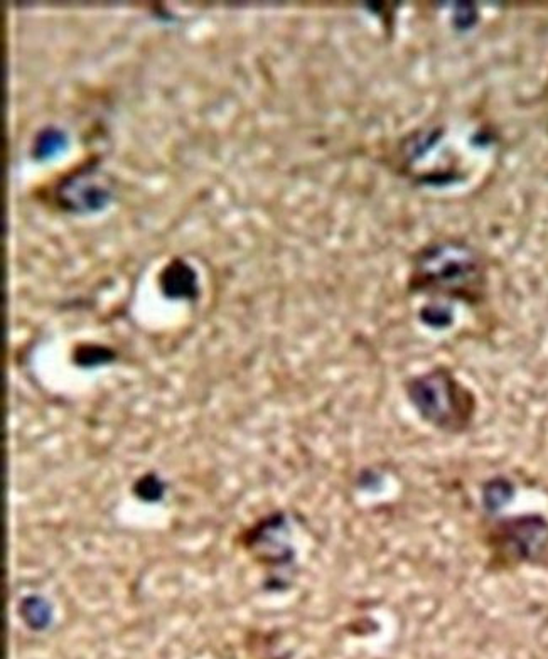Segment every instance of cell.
Listing matches in <instances>:
<instances>
[{
    "instance_id": "cell-1",
    "label": "cell",
    "mask_w": 548,
    "mask_h": 659,
    "mask_svg": "<svg viewBox=\"0 0 548 659\" xmlns=\"http://www.w3.org/2000/svg\"><path fill=\"white\" fill-rule=\"evenodd\" d=\"M483 280V263L473 248L464 243L444 242L420 253L415 260L412 284L417 290L473 299Z\"/></svg>"
},
{
    "instance_id": "cell-2",
    "label": "cell",
    "mask_w": 548,
    "mask_h": 659,
    "mask_svg": "<svg viewBox=\"0 0 548 659\" xmlns=\"http://www.w3.org/2000/svg\"><path fill=\"white\" fill-rule=\"evenodd\" d=\"M410 402L425 422L449 434H459L473 422V393L447 370L417 376L407 386Z\"/></svg>"
},
{
    "instance_id": "cell-3",
    "label": "cell",
    "mask_w": 548,
    "mask_h": 659,
    "mask_svg": "<svg viewBox=\"0 0 548 659\" xmlns=\"http://www.w3.org/2000/svg\"><path fill=\"white\" fill-rule=\"evenodd\" d=\"M495 548L508 562H532L548 548V521L542 516L508 518L493 531Z\"/></svg>"
},
{
    "instance_id": "cell-4",
    "label": "cell",
    "mask_w": 548,
    "mask_h": 659,
    "mask_svg": "<svg viewBox=\"0 0 548 659\" xmlns=\"http://www.w3.org/2000/svg\"><path fill=\"white\" fill-rule=\"evenodd\" d=\"M112 189L107 177L93 166H85L66 176L56 189L61 208L70 213H95L108 203Z\"/></svg>"
},
{
    "instance_id": "cell-5",
    "label": "cell",
    "mask_w": 548,
    "mask_h": 659,
    "mask_svg": "<svg viewBox=\"0 0 548 659\" xmlns=\"http://www.w3.org/2000/svg\"><path fill=\"white\" fill-rule=\"evenodd\" d=\"M159 287L167 299H196L198 279L193 268L181 258H174L162 268Z\"/></svg>"
},
{
    "instance_id": "cell-6",
    "label": "cell",
    "mask_w": 548,
    "mask_h": 659,
    "mask_svg": "<svg viewBox=\"0 0 548 659\" xmlns=\"http://www.w3.org/2000/svg\"><path fill=\"white\" fill-rule=\"evenodd\" d=\"M65 145V132L54 129V127H48V129L41 130L36 140H34L33 154L39 161H46V159H51L56 154H60L65 149Z\"/></svg>"
}]
</instances>
